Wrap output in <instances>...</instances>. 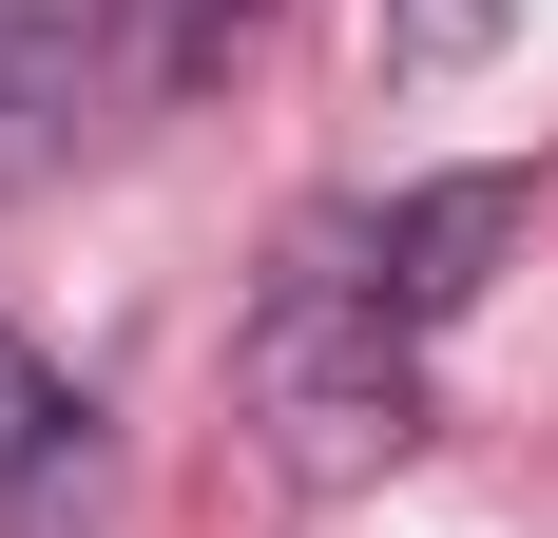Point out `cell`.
I'll use <instances>...</instances> for the list:
<instances>
[{"instance_id": "6da1fadb", "label": "cell", "mask_w": 558, "mask_h": 538, "mask_svg": "<svg viewBox=\"0 0 558 538\" xmlns=\"http://www.w3.org/2000/svg\"><path fill=\"white\" fill-rule=\"evenodd\" d=\"M520 231V173H424L366 212H308L251 289V424L289 481H366L424 442V366L482 308V250Z\"/></svg>"}, {"instance_id": "3957f363", "label": "cell", "mask_w": 558, "mask_h": 538, "mask_svg": "<svg viewBox=\"0 0 558 538\" xmlns=\"http://www.w3.org/2000/svg\"><path fill=\"white\" fill-rule=\"evenodd\" d=\"M97 20L116 0H0V173H39L97 115Z\"/></svg>"}, {"instance_id": "7a4b0ae2", "label": "cell", "mask_w": 558, "mask_h": 538, "mask_svg": "<svg viewBox=\"0 0 558 538\" xmlns=\"http://www.w3.org/2000/svg\"><path fill=\"white\" fill-rule=\"evenodd\" d=\"M77 500H97V404H77V384H58L39 346L0 327V519H20V538H58Z\"/></svg>"}]
</instances>
